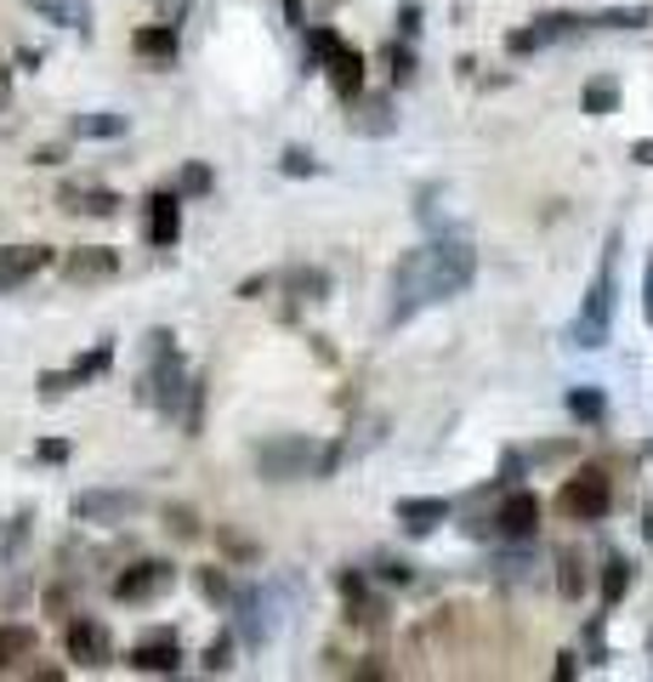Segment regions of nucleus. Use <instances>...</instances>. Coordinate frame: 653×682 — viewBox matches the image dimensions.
<instances>
[{
    "label": "nucleus",
    "instance_id": "obj_27",
    "mask_svg": "<svg viewBox=\"0 0 653 682\" xmlns=\"http://www.w3.org/2000/svg\"><path fill=\"white\" fill-rule=\"evenodd\" d=\"M569 410L580 421H602V393H569Z\"/></svg>",
    "mask_w": 653,
    "mask_h": 682
},
{
    "label": "nucleus",
    "instance_id": "obj_8",
    "mask_svg": "<svg viewBox=\"0 0 653 682\" xmlns=\"http://www.w3.org/2000/svg\"><path fill=\"white\" fill-rule=\"evenodd\" d=\"M591 18H574V12H551V18H534V29H518L506 46L523 58V52H540V46H551V40H569V34H580Z\"/></svg>",
    "mask_w": 653,
    "mask_h": 682
},
{
    "label": "nucleus",
    "instance_id": "obj_35",
    "mask_svg": "<svg viewBox=\"0 0 653 682\" xmlns=\"http://www.w3.org/2000/svg\"><path fill=\"white\" fill-rule=\"evenodd\" d=\"M7 97H12V86H7V74H0V103H7Z\"/></svg>",
    "mask_w": 653,
    "mask_h": 682
},
{
    "label": "nucleus",
    "instance_id": "obj_22",
    "mask_svg": "<svg viewBox=\"0 0 653 682\" xmlns=\"http://www.w3.org/2000/svg\"><path fill=\"white\" fill-rule=\"evenodd\" d=\"M625 592H631V563L609 558V563H602V603H620Z\"/></svg>",
    "mask_w": 653,
    "mask_h": 682
},
{
    "label": "nucleus",
    "instance_id": "obj_11",
    "mask_svg": "<svg viewBox=\"0 0 653 682\" xmlns=\"http://www.w3.org/2000/svg\"><path fill=\"white\" fill-rule=\"evenodd\" d=\"M494 529L506 534V541H534V529H540V501H534L529 490L506 495V501H500V512H494Z\"/></svg>",
    "mask_w": 653,
    "mask_h": 682
},
{
    "label": "nucleus",
    "instance_id": "obj_24",
    "mask_svg": "<svg viewBox=\"0 0 653 682\" xmlns=\"http://www.w3.org/2000/svg\"><path fill=\"white\" fill-rule=\"evenodd\" d=\"M69 131L74 137H120L125 131V114H74Z\"/></svg>",
    "mask_w": 653,
    "mask_h": 682
},
{
    "label": "nucleus",
    "instance_id": "obj_15",
    "mask_svg": "<svg viewBox=\"0 0 653 682\" xmlns=\"http://www.w3.org/2000/svg\"><path fill=\"white\" fill-rule=\"evenodd\" d=\"M182 665V649H177V638H148V643H137L131 649V671H148V676H171Z\"/></svg>",
    "mask_w": 653,
    "mask_h": 682
},
{
    "label": "nucleus",
    "instance_id": "obj_4",
    "mask_svg": "<svg viewBox=\"0 0 653 682\" xmlns=\"http://www.w3.org/2000/svg\"><path fill=\"white\" fill-rule=\"evenodd\" d=\"M319 461V472H330L341 455L335 450H313V438H273V444H262L257 450V467H262V478H273V483H284V478H301V472H308Z\"/></svg>",
    "mask_w": 653,
    "mask_h": 682
},
{
    "label": "nucleus",
    "instance_id": "obj_31",
    "mask_svg": "<svg viewBox=\"0 0 653 682\" xmlns=\"http://www.w3.org/2000/svg\"><path fill=\"white\" fill-rule=\"evenodd\" d=\"M205 592H211V598H228V580H222V574H217V569H211V574H205Z\"/></svg>",
    "mask_w": 653,
    "mask_h": 682
},
{
    "label": "nucleus",
    "instance_id": "obj_7",
    "mask_svg": "<svg viewBox=\"0 0 653 682\" xmlns=\"http://www.w3.org/2000/svg\"><path fill=\"white\" fill-rule=\"evenodd\" d=\"M171 580H177L171 563H137V569H125V574L114 580V598H120V603H148V598H160Z\"/></svg>",
    "mask_w": 653,
    "mask_h": 682
},
{
    "label": "nucleus",
    "instance_id": "obj_33",
    "mask_svg": "<svg viewBox=\"0 0 653 682\" xmlns=\"http://www.w3.org/2000/svg\"><path fill=\"white\" fill-rule=\"evenodd\" d=\"M160 12H165V18H171V23H177V18H182V12H188V0H160Z\"/></svg>",
    "mask_w": 653,
    "mask_h": 682
},
{
    "label": "nucleus",
    "instance_id": "obj_25",
    "mask_svg": "<svg viewBox=\"0 0 653 682\" xmlns=\"http://www.w3.org/2000/svg\"><path fill=\"white\" fill-rule=\"evenodd\" d=\"M614 103H620V86L614 80H591L585 86V114H614Z\"/></svg>",
    "mask_w": 653,
    "mask_h": 682
},
{
    "label": "nucleus",
    "instance_id": "obj_3",
    "mask_svg": "<svg viewBox=\"0 0 653 682\" xmlns=\"http://www.w3.org/2000/svg\"><path fill=\"white\" fill-rule=\"evenodd\" d=\"M308 52L324 63L330 86L346 97V103H353L359 86H364V58L353 52V46H341V34H335V29H308Z\"/></svg>",
    "mask_w": 653,
    "mask_h": 682
},
{
    "label": "nucleus",
    "instance_id": "obj_37",
    "mask_svg": "<svg viewBox=\"0 0 653 682\" xmlns=\"http://www.w3.org/2000/svg\"><path fill=\"white\" fill-rule=\"evenodd\" d=\"M0 251H7V245H0Z\"/></svg>",
    "mask_w": 653,
    "mask_h": 682
},
{
    "label": "nucleus",
    "instance_id": "obj_36",
    "mask_svg": "<svg viewBox=\"0 0 653 682\" xmlns=\"http://www.w3.org/2000/svg\"><path fill=\"white\" fill-rule=\"evenodd\" d=\"M647 541H653V501H647Z\"/></svg>",
    "mask_w": 653,
    "mask_h": 682
},
{
    "label": "nucleus",
    "instance_id": "obj_34",
    "mask_svg": "<svg viewBox=\"0 0 653 682\" xmlns=\"http://www.w3.org/2000/svg\"><path fill=\"white\" fill-rule=\"evenodd\" d=\"M631 154H636L642 166H653V142H636V149H631Z\"/></svg>",
    "mask_w": 653,
    "mask_h": 682
},
{
    "label": "nucleus",
    "instance_id": "obj_18",
    "mask_svg": "<svg viewBox=\"0 0 653 682\" xmlns=\"http://www.w3.org/2000/svg\"><path fill=\"white\" fill-rule=\"evenodd\" d=\"M131 52L148 63H171L177 58V23H154V29H137L131 34Z\"/></svg>",
    "mask_w": 653,
    "mask_h": 682
},
{
    "label": "nucleus",
    "instance_id": "obj_32",
    "mask_svg": "<svg viewBox=\"0 0 653 682\" xmlns=\"http://www.w3.org/2000/svg\"><path fill=\"white\" fill-rule=\"evenodd\" d=\"M642 308H647V324H653V262H647V284H642Z\"/></svg>",
    "mask_w": 653,
    "mask_h": 682
},
{
    "label": "nucleus",
    "instance_id": "obj_10",
    "mask_svg": "<svg viewBox=\"0 0 653 682\" xmlns=\"http://www.w3.org/2000/svg\"><path fill=\"white\" fill-rule=\"evenodd\" d=\"M69 654L91 671H103L114 665V643H109V631L97 625V620H69Z\"/></svg>",
    "mask_w": 653,
    "mask_h": 682
},
{
    "label": "nucleus",
    "instance_id": "obj_29",
    "mask_svg": "<svg viewBox=\"0 0 653 682\" xmlns=\"http://www.w3.org/2000/svg\"><path fill=\"white\" fill-rule=\"evenodd\" d=\"M228 665H233V660H228V638H222V643L205 649V671H228Z\"/></svg>",
    "mask_w": 653,
    "mask_h": 682
},
{
    "label": "nucleus",
    "instance_id": "obj_9",
    "mask_svg": "<svg viewBox=\"0 0 653 682\" xmlns=\"http://www.w3.org/2000/svg\"><path fill=\"white\" fill-rule=\"evenodd\" d=\"M109 364H114V348L103 341V348H97V353H86V359H74L69 370L40 375V393H46V399H58V393H69V387H80V381H97V375H103Z\"/></svg>",
    "mask_w": 653,
    "mask_h": 682
},
{
    "label": "nucleus",
    "instance_id": "obj_28",
    "mask_svg": "<svg viewBox=\"0 0 653 682\" xmlns=\"http://www.w3.org/2000/svg\"><path fill=\"white\" fill-rule=\"evenodd\" d=\"M205 188H211V171L205 166H188L182 171V193H205Z\"/></svg>",
    "mask_w": 653,
    "mask_h": 682
},
{
    "label": "nucleus",
    "instance_id": "obj_20",
    "mask_svg": "<svg viewBox=\"0 0 653 682\" xmlns=\"http://www.w3.org/2000/svg\"><path fill=\"white\" fill-rule=\"evenodd\" d=\"M34 18L58 23V29H86V0H34Z\"/></svg>",
    "mask_w": 653,
    "mask_h": 682
},
{
    "label": "nucleus",
    "instance_id": "obj_14",
    "mask_svg": "<svg viewBox=\"0 0 653 682\" xmlns=\"http://www.w3.org/2000/svg\"><path fill=\"white\" fill-rule=\"evenodd\" d=\"M46 262H52V251H46V245H7V251H0V290L23 284V279L40 273Z\"/></svg>",
    "mask_w": 653,
    "mask_h": 682
},
{
    "label": "nucleus",
    "instance_id": "obj_1",
    "mask_svg": "<svg viewBox=\"0 0 653 682\" xmlns=\"http://www.w3.org/2000/svg\"><path fill=\"white\" fill-rule=\"evenodd\" d=\"M478 273V251L466 239H426L404 262L392 268V324L415 319L421 308H438L449 297H461Z\"/></svg>",
    "mask_w": 653,
    "mask_h": 682
},
{
    "label": "nucleus",
    "instance_id": "obj_30",
    "mask_svg": "<svg viewBox=\"0 0 653 682\" xmlns=\"http://www.w3.org/2000/svg\"><path fill=\"white\" fill-rule=\"evenodd\" d=\"M40 461H69V444H58V438H46V444H40Z\"/></svg>",
    "mask_w": 653,
    "mask_h": 682
},
{
    "label": "nucleus",
    "instance_id": "obj_21",
    "mask_svg": "<svg viewBox=\"0 0 653 682\" xmlns=\"http://www.w3.org/2000/svg\"><path fill=\"white\" fill-rule=\"evenodd\" d=\"M34 649V631L29 625H0V671H7L12 660H23Z\"/></svg>",
    "mask_w": 653,
    "mask_h": 682
},
{
    "label": "nucleus",
    "instance_id": "obj_13",
    "mask_svg": "<svg viewBox=\"0 0 653 682\" xmlns=\"http://www.w3.org/2000/svg\"><path fill=\"white\" fill-rule=\"evenodd\" d=\"M177 233H182V200L177 193H154V200H148V239H154L160 251H171Z\"/></svg>",
    "mask_w": 653,
    "mask_h": 682
},
{
    "label": "nucleus",
    "instance_id": "obj_16",
    "mask_svg": "<svg viewBox=\"0 0 653 682\" xmlns=\"http://www.w3.org/2000/svg\"><path fill=\"white\" fill-rule=\"evenodd\" d=\"M58 205H63L69 217H114V211H120V193H114V188H63Z\"/></svg>",
    "mask_w": 653,
    "mask_h": 682
},
{
    "label": "nucleus",
    "instance_id": "obj_2",
    "mask_svg": "<svg viewBox=\"0 0 653 682\" xmlns=\"http://www.w3.org/2000/svg\"><path fill=\"white\" fill-rule=\"evenodd\" d=\"M609 319H614V239H609V251H602L596 284H591V297L574 319V348H602V341H609Z\"/></svg>",
    "mask_w": 653,
    "mask_h": 682
},
{
    "label": "nucleus",
    "instance_id": "obj_19",
    "mask_svg": "<svg viewBox=\"0 0 653 682\" xmlns=\"http://www.w3.org/2000/svg\"><path fill=\"white\" fill-rule=\"evenodd\" d=\"M346 120H353V131H364V137H386V131L398 126V114H392L386 97H359V109L346 114Z\"/></svg>",
    "mask_w": 653,
    "mask_h": 682
},
{
    "label": "nucleus",
    "instance_id": "obj_12",
    "mask_svg": "<svg viewBox=\"0 0 653 682\" xmlns=\"http://www.w3.org/2000/svg\"><path fill=\"white\" fill-rule=\"evenodd\" d=\"M63 273H69L74 284H97V279H114V273H120V257H114L109 245H80V251L63 257Z\"/></svg>",
    "mask_w": 653,
    "mask_h": 682
},
{
    "label": "nucleus",
    "instance_id": "obj_17",
    "mask_svg": "<svg viewBox=\"0 0 653 682\" xmlns=\"http://www.w3.org/2000/svg\"><path fill=\"white\" fill-rule=\"evenodd\" d=\"M443 518H449V501L443 495H404V501H398V523H404L410 534H426Z\"/></svg>",
    "mask_w": 653,
    "mask_h": 682
},
{
    "label": "nucleus",
    "instance_id": "obj_6",
    "mask_svg": "<svg viewBox=\"0 0 653 682\" xmlns=\"http://www.w3.org/2000/svg\"><path fill=\"white\" fill-rule=\"evenodd\" d=\"M137 512H142V495H131V490H86V495H74V518H86V523H125Z\"/></svg>",
    "mask_w": 653,
    "mask_h": 682
},
{
    "label": "nucleus",
    "instance_id": "obj_5",
    "mask_svg": "<svg viewBox=\"0 0 653 682\" xmlns=\"http://www.w3.org/2000/svg\"><path fill=\"white\" fill-rule=\"evenodd\" d=\"M557 507H563L569 518H580V523H596V518H609V507H614V483L602 478L596 467H585V472H574V478L563 483Z\"/></svg>",
    "mask_w": 653,
    "mask_h": 682
},
{
    "label": "nucleus",
    "instance_id": "obj_23",
    "mask_svg": "<svg viewBox=\"0 0 653 682\" xmlns=\"http://www.w3.org/2000/svg\"><path fill=\"white\" fill-rule=\"evenodd\" d=\"M557 569H563V574H557V592H563L569 603H574V598H585V563H580V552H563V558H557Z\"/></svg>",
    "mask_w": 653,
    "mask_h": 682
},
{
    "label": "nucleus",
    "instance_id": "obj_26",
    "mask_svg": "<svg viewBox=\"0 0 653 682\" xmlns=\"http://www.w3.org/2000/svg\"><path fill=\"white\" fill-rule=\"evenodd\" d=\"M279 166H284V177H313V171H319V160H313L308 149H284Z\"/></svg>",
    "mask_w": 653,
    "mask_h": 682
}]
</instances>
